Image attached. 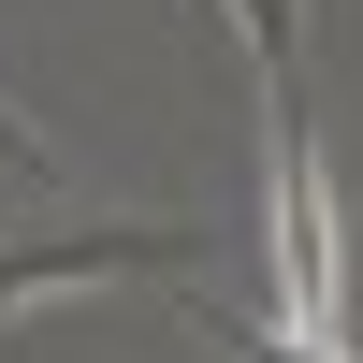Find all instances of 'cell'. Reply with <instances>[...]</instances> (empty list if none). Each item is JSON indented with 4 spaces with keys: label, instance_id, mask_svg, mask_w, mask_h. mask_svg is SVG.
Returning <instances> with one entry per match:
<instances>
[{
    "label": "cell",
    "instance_id": "obj_1",
    "mask_svg": "<svg viewBox=\"0 0 363 363\" xmlns=\"http://www.w3.org/2000/svg\"><path fill=\"white\" fill-rule=\"evenodd\" d=\"M277 320L306 363L349 349V306H335V189H320V160H277Z\"/></svg>",
    "mask_w": 363,
    "mask_h": 363
}]
</instances>
